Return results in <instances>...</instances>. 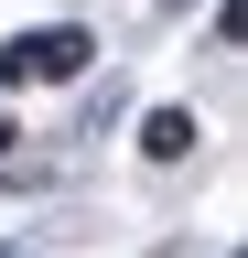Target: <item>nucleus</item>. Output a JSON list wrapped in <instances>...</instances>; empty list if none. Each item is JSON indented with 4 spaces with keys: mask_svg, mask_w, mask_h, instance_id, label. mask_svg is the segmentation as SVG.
Wrapping results in <instances>:
<instances>
[{
    "mask_svg": "<svg viewBox=\"0 0 248 258\" xmlns=\"http://www.w3.org/2000/svg\"><path fill=\"white\" fill-rule=\"evenodd\" d=\"M140 151L151 161H183V151H194V118H183V108H151L140 118Z\"/></svg>",
    "mask_w": 248,
    "mask_h": 258,
    "instance_id": "2",
    "label": "nucleus"
},
{
    "mask_svg": "<svg viewBox=\"0 0 248 258\" xmlns=\"http://www.w3.org/2000/svg\"><path fill=\"white\" fill-rule=\"evenodd\" d=\"M86 64V32H33V43H11V76H76Z\"/></svg>",
    "mask_w": 248,
    "mask_h": 258,
    "instance_id": "1",
    "label": "nucleus"
}]
</instances>
